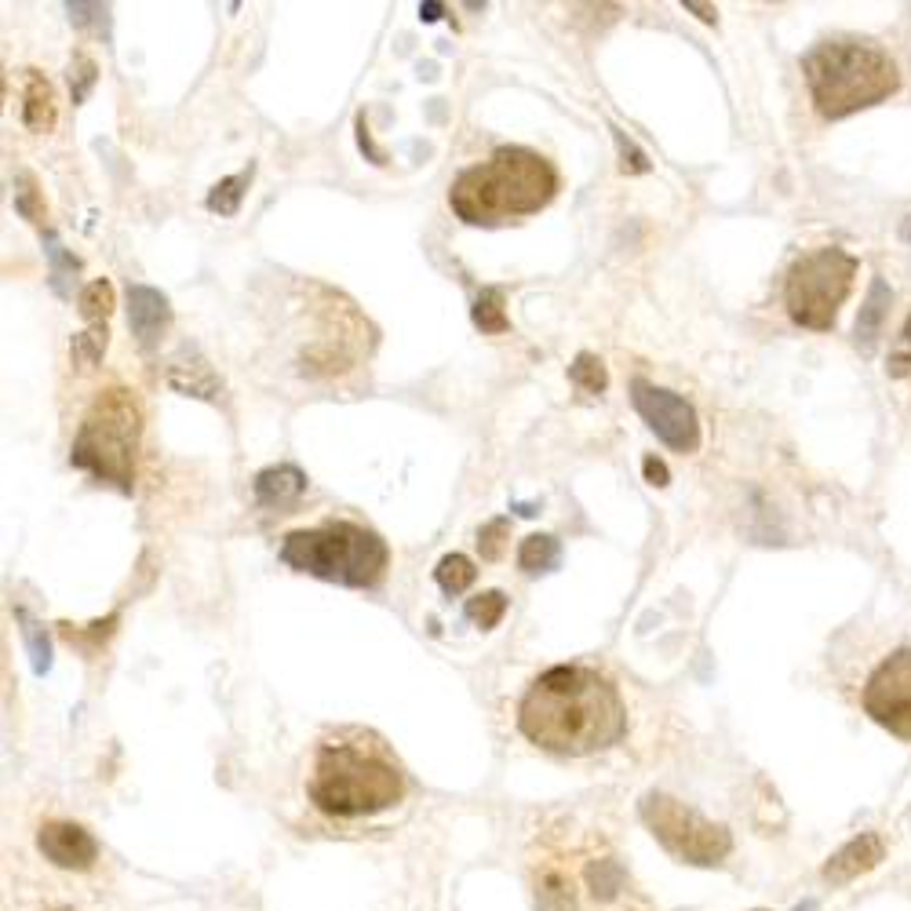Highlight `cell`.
Here are the masks:
<instances>
[{
  "mask_svg": "<svg viewBox=\"0 0 911 911\" xmlns=\"http://www.w3.org/2000/svg\"><path fill=\"white\" fill-rule=\"evenodd\" d=\"M642 471H645V482L656 485V488H664V485L671 482L667 464H664V459H656V456H645V459H642Z\"/></svg>",
  "mask_w": 911,
  "mask_h": 911,
  "instance_id": "cell-36",
  "label": "cell"
},
{
  "mask_svg": "<svg viewBox=\"0 0 911 911\" xmlns=\"http://www.w3.org/2000/svg\"><path fill=\"white\" fill-rule=\"evenodd\" d=\"M474 576H478V570H474L467 554H445L438 570H434V580H438V587L445 594H464L474 584Z\"/></svg>",
  "mask_w": 911,
  "mask_h": 911,
  "instance_id": "cell-22",
  "label": "cell"
},
{
  "mask_svg": "<svg viewBox=\"0 0 911 911\" xmlns=\"http://www.w3.org/2000/svg\"><path fill=\"white\" fill-rule=\"evenodd\" d=\"M256 176V165H248L245 171H237V176H227L219 179L212 194H208V212H219V216H237V208H241V197L248 190V182Z\"/></svg>",
  "mask_w": 911,
  "mask_h": 911,
  "instance_id": "cell-21",
  "label": "cell"
},
{
  "mask_svg": "<svg viewBox=\"0 0 911 911\" xmlns=\"http://www.w3.org/2000/svg\"><path fill=\"white\" fill-rule=\"evenodd\" d=\"M442 11H445V8L438 4V0H427V4H419V19H424V22H438V19H442Z\"/></svg>",
  "mask_w": 911,
  "mask_h": 911,
  "instance_id": "cell-37",
  "label": "cell"
},
{
  "mask_svg": "<svg viewBox=\"0 0 911 911\" xmlns=\"http://www.w3.org/2000/svg\"><path fill=\"white\" fill-rule=\"evenodd\" d=\"M570 379L576 383L580 390H587V394H602L605 387H610V373H605L602 358H594V354H587V350H580L576 358H573Z\"/></svg>",
  "mask_w": 911,
  "mask_h": 911,
  "instance_id": "cell-26",
  "label": "cell"
},
{
  "mask_svg": "<svg viewBox=\"0 0 911 911\" xmlns=\"http://www.w3.org/2000/svg\"><path fill=\"white\" fill-rule=\"evenodd\" d=\"M56 911H70V908H56Z\"/></svg>",
  "mask_w": 911,
  "mask_h": 911,
  "instance_id": "cell-40",
  "label": "cell"
},
{
  "mask_svg": "<svg viewBox=\"0 0 911 911\" xmlns=\"http://www.w3.org/2000/svg\"><path fill=\"white\" fill-rule=\"evenodd\" d=\"M22 125L30 131H51V128H56V91H51V85L37 70H26Z\"/></svg>",
  "mask_w": 911,
  "mask_h": 911,
  "instance_id": "cell-16",
  "label": "cell"
},
{
  "mask_svg": "<svg viewBox=\"0 0 911 911\" xmlns=\"http://www.w3.org/2000/svg\"><path fill=\"white\" fill-rule=\"evenodd\" d=\"M558 194V171L525 147H499L488 161L471 165L448 190L453 212L471 227H499L514 216H533Z\"/></svg>",
  "mask_w": 911,
  "mask_h": 911,
  "instance_id": "cell-2",
  "label": "cell"
},
{
  "mask_svg": "<svg viewBox=\"0 0 911 911\" xmlns=\"http://www.w3.org/2000/svg\"><path fill=\"white\" fill-rule=\"evenodd\" d=\"M802 73L813 91L816 113L828 121H842L856 110L875 107L901 85L887 51L853 41H828L805 51Z\"/></svg>",
  "mask_w": 911,
  "mask_h": 911,
  "instance_id": "cell-3",
  "label": "cell"
},
{
  "mask_svg": "<svg viewBox=\"0 0 911 911\" xmlns=\"http://www.w3.org/2000/svg\"><path fill=\"white\" fill-rule=\"evenodd\" d=\"M887 373L893 379H904L911 373V314H908V321L901 328V339H897V347L890 354V365H887Z\"/></svg>",
  "mask_w": 911,
  "mask_h": 911,
  "instance_id": "cell-35",
  "label": "cell"
},
{
  "mask_svg": "<svg viewBox=\"0 0 911 911\" xmlns=\"http://www.w3.org/2000/svg\"><path fill=\"white\" fill-rule=\"evenodd\" d=\"M536 908L539 911H576L573 879L562 868H544L536 875Z\"/></svg>",
  "mask_w": 911,
  "mask_h": 911,
  "instance_id": "cell-18",
  "label": "cell"
},
{
  "mask_svg": "<svg viewBox=\"0 0 911 911\" xmlns=\"http://www.w3.org/2000/svg\"><path fill=\"white\" fill-rule=\"evenodd\" d=\"M507 536H511V522H507V518L485 522L482 529H478V551H482V558H485V562H496L499 554H504V547H507Z\"/></svg>",
  "mask_w": 911,
  "mask_h": 911,
  "instance_id": "cell-30",
  "label": "cell"
},
{
  "mask_svg": "<svg viewBox=\"0 0 911 911\" xmlns=\"http://www.w3.org/2000/svg\"><path fill=\"white\" fill-rule=\"evenodd\" d=\"M168 321H171V307L165 293H157L150 285H128V325L142 347L150 350L154 343L161 339Z\"/></svg>",
  "mask_w": 911,
  "mask_h": 911,
  "instance_id": "cell-13",
  "label": "cell"
},
{
  "mask_svg": "<svg viewBox=\"0 0 911 911\" xmlns=\"http://www.w3.org/2000/svg\"><path fill=\"white\" fill-rule=\"evenodd\" d=\"M558 562H562V547H558V539H554V536L536 533L529 539H522V547H518L522 573H529V576L554 573V570H558Z\"/></svg>",
  "mask_w": 911,
  "mask_h": 911,
  "instance_id": "cell-19",
  "label": "cell"
},
{
  "mask_svg": "<svg viewBox=\"0 0 911 911\" xmlns=\"http://www.w3.org/2000/svg\"><path fill=\"white\" fill-rule=\"evenodd\" d=\"M310 802L333 816H368L398 805L405 776L394 762L358 744H325L310 776Z\"/></svg>",
  "mask_w": 911,
  "mask_h": 911,
  "instance_id": "cell-4",
  "label": "cell"
},
{
  "mask_svg": "<svg viewBox=\"0 0 911 911\" xmlns=\"http://www.w3.org/2000/svg\"><path fill=\"white\" fill-rule=\"evenodd\" d=\"M168 383L176 387L179 394H190V398H205V402H216L219 398V383L212 376V368H208L201 358H176L168 365Z\"/></svg>",
  "mask_w": 911,
  "mask_h": 911,
  "instance_id": "cell-17",
  "label": "cell"
},
{
  "mask_svg": "<svg viewBox=\"0 0 911 911\" xmlns=\"http://www.w3.org/2000/svg\"><path fill=\"white\" fill-rule=\"evenodd\" d=\"M685 11H696L704 22H715L719 19V11L715 8H707V4H696V0H685Z\"/></svg>",
  "mask_w": 911,
  "mask_h": 911,
  "instance_id": "cell-38",
  "label": "cell"
},
{
  "mask_svg": "<svg viewBox=\"0 0 911 911\" xmlns=\"http://www.w3.org/2000/svg\"><path fill=\"white\" fill-rule=\"evenodd\" d=\"M901 237H904V241H911V216L904 219V227H901Z\"/></svg>",
  "mask_w": 911,
  "mask_h": 911,
  "instance_id": "cell-39",
  "label": "cell"
},
{
  "mask_svg": "<svg viewBox=\"0 0 911 911\" xmlns=\"http://www.w3.org/2000/svg\"><path fill=\"white\" fill-rule=\"evenodd\" d=\"M136 448H139V408L128 390L113 387L99 394L81 419L70 464L102 482H113L121 493H131L136 478Z\"/></svg>",
  "mask_w": 911,
  "mask_h": 911,
  "instance_id": "cell-6",
  "label": "cell"
},
{
  "mask_svg": "<svg viewBox=\"0 0 911 911\" xmlns=\"http://www.w3.org/2000/svg\"><path fill=\"white\" fill-rule=\"evenodd\" d=\"M107 321L102 325H88L81 336H73L70 343V354H73V362L81 365V368H91V365H99L102 362V354H107Z\"/></svg>",
  "mask_w": 911,
  "mask_h": 911,
  "instance_id": "cell-28",
  "label": "cell"
},
{
  "mask_svg": "<svg viewBox=\"0 0 911 911\" xmlns=\"http://www.w3.org/2000/svg\"><path fill=\"white\" fill-rule=\"evenodd\" d=\"M613 139H616V150H620V168L631 171V176H638V171H650V157H645L635 142H631L620 128H610Z\"/></svg>",
  "mask_w": 911,
  "mask_h": 911,
  "instance_id": "cell-34",
  "label": "cell"
},
{
  "mask_svg": "<svg viewBox=\"0 0 911 911\" xmlns=\"http://www.w3.org/2000/svg\"><path fill=\"white\" fill-rule=\"evenodd\" d=\"M96 77H99V70H96V62H91L88 56H77L73 59V66H70V96H73V102H85L88 99V91L96 88Z\"/></svg>",
  "mask_w": 911,
  "mask_h": 911,
  "instance_id": "cell-32",
  "label": "cell"
},
{
  "mask_svg": "<svg viewBox=\"0 0 911 911\" xmlns=\"http://www.w3.org/2000/svg\"><path fill=\"white\" fill-rule=\"evenodd\" d=\"M584 879H587V890L594 901H613V897L627 887V875H624V868H620L616 856H598V861H591L587 871H584Z\"/></svg>",
  "mask_w": 911,
  "mask_h": 911,
  "instance_id": "cell-20",
  "label": "cell"
},
{
  "mask_svg": "<svg viewBox=\"0 0 911 911\" xmlns=\"http://www.w3.org/2000/svg\"><path fill=\"white\" fill-rule=\"evenodd\" d=\"M37 846H41V853L51 864L66 871H85L96 864L99 856V842L91 839V831H85L73 821H48L37 831Z\"/></svg>",
  "mask_w": 911,
  "mask_h": 911,
  "instance_id": "cell-11",
  "label": "cell"
},
{
  "mask_svg": "<svg viewBox=\"0 0 911 911\" xmlns=\"http://www.w3.org/2000/svg\"><path fill=\"white\" fill-rule=\"evenodd\" d=\"M16 616H19V624H22L26 650H30L33 675H44V671L51 667V642L44 635V627L37 624V620H30V613H26V610H16Z\"/></svg>",
  "mask_w": 911,
  "mask_h": 911,
  "instance_id": "cell-25",
  "label": "cell"
},
{
  "mask_svg": "<svg viewBox=\"0 0 911 911\" xmlns=\"http://www.w3.org/2000/svg\"><path fill=\"white\" fill-rule=\"evenodd\" d=\"M864 711L882 730L911 741V650H897L871 671L864 685Z\"/></svg>",
  "mask_w": 911,
  "mask_h": 911,
  "instance_id": "cell-9",
  "label": "cell"
},
{
  "mask_svg": "<svg viewBox=\"0 0 911 911\" xmlns=\"http://www.w3.org/2000/svg\"><path fill=\"white\" fill-rule=\"evenodd\" d=\"M638 813L645 828L653 831V839L671 856H679L682 864L711 868V864H722L733 850V835L722 824L700 816L679 799L660 795V791H650V795L642 799Z\"/></svg>",
  "mask_w": 911,
  "mask_h": 911,
  "instance_id": "cell-8",
  "label": "cell"
},
{
  "mask_svg": "<svg viewBox=\"0 0 911 911\" xmlns=\"http://www.w3.org/2000/svg\"><path fill=\"white\" fill-rule=\"evenodd\" d=\"M77 307H81V314L91 321V325H102L110 318V310H113V285L107 281V277H99V281H91L81 288V296H77Z\"/></svg>",
  "mask_w": 911,
  "mask_h": 911,
  "instance_id": "cell-24",
  "label": "cell"
},
{
  "mask_svg": "<svg viewBox=\"0 0 911 911\" xmlns=\"http://www.w3.org/2000/svg\"><path fill=\"white\" fill-rule=\"evenodd\" d=\"M66 11H70V22L73 26H91V30H99V33H107V16H110V8L107 4H81V0H70L66 4Z\"/></svg>",
  "mask_w": 911,
  "mask_h": 911,
  "instance_id": "cell-33",
  "label": "cell"
},
{
  "mask_svg": "<svg viewBox=\"0 0 911 911\" xmlns=\"http://www.w3.org/2000/svg\"><path fill=\"white\" fill-rule=\"evenodd\" d=\"M890 303H893L890 285L882 281V277H871V288H868V296H864L861 318H856V328H853L856 347H861V354H871V350H875V343H879V336H882V325H887Z\"/></svg>",
  "mask_w": 911,
  "mask_h": 911,
  "instance_id": "cell-14",
  "label": "cell"
},
{
  "mask_svg": "<svg viewBox=\"0 0 911 911\" xmlns=\"http://www.w3.org/2000/svg\"><path fill=\"white\" fill-rule=\"evenodd\" d=\"M471 318H474V325L482 328V333H507L504 288H482V296L474 299Z\"/></svg>",
  "mask_w": 911,
  "mask_h": 911,
  "instance_id": "cell-23",
  "label": "cell"
},
{
  "mask_svg": "<svg viewBox=\"0 0 911 911\" xmlns=\"http://www.w3.org/2000/svg\"><path fill=\"white\" fill-rule=\"evenodd\" d=\"M387 544L373 529L354 522L288 533L281 544L285 565L339 587H376L387 573Z\"/></svg>",
  "mask_w": 911,
  "mask_h": 911,
  "instance_id": "cell-5",
  "label": "cell"
},
{
  "mask_svg": "<svg viewBox=\"0 0 911 911\" xmlns=\"http://www.w3.org/2000/svg\"><path fill=\"white\" fill-rule=\"evenodd\" d=\"M856 277V259L842 248H821V252L802 256L788 270L784 303L791 321L813 333H828L839 318V307L846 303Z\"/></svg>",
  "mask_w": 911,
  "mask_h": 911,
  "instance_id": "cell-7",
  "label": "cell"
},
{
  "mask_svg": "<svg viewBox=\"0 0 911 911\" xmlns=\"http://www.w3.org/2000/svg\"><path fill=\"white\" fill-rule=\"evenodd\" d=\"M882 856H887V846H882V839H879V835H871V831H864V835L850 839L846 846L835 850V853L828 856V864H824V882H828V887H846V882L868 875L871 868H879V864H882Z\"/></svg>",
  "mask_w": 911,
  "mask_h": 911,
  "instance_id": "cell-12",
  "label": "cell"
},
{
  "mask_svg": "<svg viewBox=\"0 0 911 911\" xmlns=\"http://www.w3.org/2000/svg\"><path fill=\"white\" fill-rule=\"evenodd\" d=\"M507 613V594L504 591H485L478 598L467 602V620H474L482 631H493Z\"/></svg>",
  "mask_w": 911,
  "mask_h": 911,
  "instance_id": "cell-29",
  "label": "cell"
},
{
  "mask_svg": "<svg viewBox=\"0 0 911 911\" xmlns=\"http://www.w3.org/2000/svg\"><path fill=\"white\" fill-rule=\"evenodd\" d=\"M16 212L22 219H30V222H41L44 219V208H41V201H37L33 176H26V171L16 179Z\"/></svg>",
  "mask_w": 911,
  "mask_h": 911,
  "instance_id": "cell-31",
  "label": "cell"
},
{
  "mask_svg": "<svg viewBox=\"0 0 911 911\" xmlns=\"http://www.w3.org/2000/svg\"><path fill=\"white\" fill-rule=\"evenodd\" d=\"M44 252H48V259H51V285H56V293L59 296H70V288H66V281H70V277L81 270V259L77 256H70L62 248V241L56 234H44Z\"/></svg>",
  "mask_w": 911,
  "mask_h": 911,
  "instance_id": "cell-27",
  "label": "cell"
},
{
  "mask_svg": "<svg viewBox=\"0 0 911 911\" xmlns=\"http://www.w3.org/2000/svg\"><path fill=\"white\" fill-rule=\"evenodd\" d=\"M518 730L554 755H591L627 733L616 685L591 667L544 671L518 704Z\"/></svg>",
  "mask_w": 911,
  "mask_h": 911,
  "instance_id": "cell-1",
  "label": "cell"
},
{
  "mask_svg": "<svg viewBox=\"0 0 911 911\" xmlns=\"http://www.w3.org/2000/svg\"><path fill=\"white\" fill-rule=\"evenodd\" d=\"M631 402H635L638 416L653 427V434L675 453H693L700 445V424L693 405L671 394L664 387H653L650 379H631Z\"/></svg>",
  "mask_w": 911,
  "mask_h": 911,
  "instance_id": "cell-10",
  "label": "cell"
},
{
  "mask_svg": "<svg viewBox=\"0 0 911 911\" xmlns=\"http://www.w3.org/2000/svg\"><path fill=\"white\" fill-rule=\"evenodd\" d=\"M307 493V474L293 464H281V467H267L256 474V499L267 507H281V504H293Z\"/></svg>",
  "mask_w": 911,
  "mask_h": 911,
  "instance_id": "cell-15",
  "label": "cell"
}]
</instances>
